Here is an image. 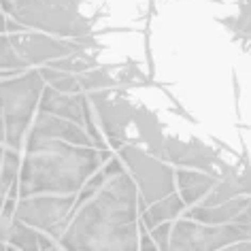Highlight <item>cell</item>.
Instances as JSON below:
<instances>
[{
    "label": "cell",
    "mask_w": 251,
    "mask_h": 251,
    "mask_svg": "<svg viewBox=\"0 0 251 251\" xmlns=\"http://www.w3.org/2000/svg\"><path fill=\"white\" fill-rule=\"evenodd\" d=\"M26 160L20 166L17 196L32 194H75L96 171L100 155L85 145L58 139L28 136Z\"/></svg>",
    "instance_id": "obj_2"
},
{
    "label": "cell",
    "mask_w": 251,
    "mask_h": 251,
    "mask_svg": "<svg viewBox=\"0 0 251 251\" xmlns=\"http://www.w3.org/2000/svg\"><path fill=\"white\" fill-rule=\"evenodd\" d=\"M73 209V196H24L15 204V219L39 230L55 232Z\"/></svg>",
    "instance_id": "obj_5"
},
{
    "label": "cell",
    "mask_w": 251,
    "mask_h": 251,
    "mask_svg": "<svg viewBox=\"0 0 251 251\" xmlns=\"http://www.w3.org/2000/svg\"><path fill=\"white\" fill-rule=\"evenodd\" d=\"M24 68H26V62H24L20 58V53L15 51L9 34H0V71L20 73Z\"/></svg>",
    "instance_id": "obj_10"
},
{
    "label": "cell",
    "mask_w": 251,
    "mask_h": 251,
    "mask_svg": "<svg viewBox=\"0 0 251 251\" xmlns=\"http://www.w3.org/2000/svg\"><path fill=\"white\" fill-rule=\"evenodd\" d=\"M0 34H7V13L0 11Z\"/></svg>",
    "instance_id": "obj_12"
},
{
    "label": "cell",
    "mask_w": 251,
    "mask_h": 251,
    "mask_svg": "<svg viewBox=\"0 0 251 251\" xmlns=\"http://www.w3.org/2000/svg\"><path fill=\"white\" fill-rule=\"evenodd\" d=\"M0 9L26 28L47 30L58 34H81L85 28L64 7H55L45 0H0Z\"/></svg>",
    "instance_id": "obj_4"
},
{
    "label": "cell",
    "mask_w": 251,
    "mask_h": 251,
    "mask_svg": "<svg viewBox=\"0 0 251 251\" xmlns=\"http://www.w3.org/2000/svg\"><path fill=\"white\" fill-rule=\"evenodd\" d=\"M2 151H4V147L0 145V162H2Z\"/></svg>",
    "instance_id": "obj_13"
},
{
    "label": "cell",
    "mask_w": 251,
    "mask_h": 251,
    "mask_svg": "<svg viewBox=\"0 0 251 251\" xmlns=\"http://www.w3.org/2000/svg\"><path fill=\"white\" fill-rule=\"evenodd\" d=\"M9 39L13 43L15 51L20 53V58L26 64L62 58V55H68L75 49V45H71V43L55 41L51 36L41 34V32H28L26 26L20 28L17 32H11Z\"/></svg>",
    "instance_id": "obj_6"
},
{
    "label": "cell",
    "mask_w": 251,
    "mask_h": 251,
    "mask_svg": "<svg viewBox=\"0 0 251 251\" xmlns=\"http://www.w3.org/2000/svg\"><path fill=\"white\" fill-rule=\"evenodd\" d=\"M7 243L9 247L15 249H53L51 238H47L45 234H41L39 228H32V226L24 224L20 219H13Z\"/></svg>",
    "instance_id": "obj_9"
},
{
    "label": "cell",
    "mask_w": 251,
    "mask_h": 251,
    "mask_svg": "<svg viewBox=\"0 0 251 251\" xmlns=\"http://www.w3.org/2000/svg\"><path fill=\"white\" fill-rule=\"evenodd\" d=\"M134 187L130 179L115 173L98 198L81 209L66 230L62 245L68 249H134Z\"/></svg>",
    "instance_id": "obj_1"
},
{
    "label": "cell",
    "mask_w": 251,
    "mask_h": 251,
    "mask_svg": "<svg viewBox=\"0 0 251 251\" xmlns=\"http://www.w3.org/2000/svg\"><path fill=\"white\" fill-rule=\"evenodd\" d=\"M30 136H39V139H58L66 141L73 145H90V136L79 128V124L71 122V119L51 115V113L41 111L39 117L34 119L32 132Z\"/></svg>",
    "instance_id": "obj_7"
},
{
    "label": "cell",
    "mask_w": 251,
    "mask_h": 251,
    "mask_svg": "<svg viewBox=\"0 0 251 251\" xmlns=\"http://www.w3.org/2000/svg\"><path fill=\"white\" fill-rule=\"evenodd\" d=\"M41 111L51 113V115L71 119L75 124H83L85 102L77 96H66L53 87H43L41 94Z\"/></svg>",
    "instance_id": "obj_8"
},
{
    "label": "cell",
    "mask_w": 251,
    "mask_h": 251,
    "mask_svg": "<svg viewBox=\"0 0 251 251\" xmlns=\"http://www.w3.org/2000/svg\"><path fill=\"white\" fill-rule=\"evenodd\" d=\"M43 77L41 73L26 75H9V79H0V96H2V113H4V145L20 149L28 124L32 119L43 94Z\"/></svg>",
    "instance_id": "obj_3"
},
{
    "label": "cell",
    "mask_w": 251,
    "mask_h": 251,
    "mask_svg": "<svg viewBox=\"0 0 251 251\" xmlns=\"http://www.w3.org/2000/svg\"><path fill=\"white\" fill-rule=\"evenodd\" d=\"M0 145H4V113H2V96H0Z\"/></svg>",
    "instance_id": "obj_11"
}]
</instances>
